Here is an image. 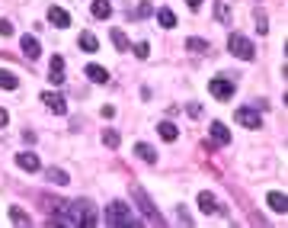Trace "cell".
<instances>
[{
    "label": "cell",
    "mask_w": 288,
    "mask_h": 228,
    "mask_svg": "<svg viewBox=\"0 0 288 228\" xmlns=\"http://www.w3.org/2000/svg\"><path fill=\"white\" fill-rule=\"evenodd\" d=\"M112 42H115V49H118V52H128V39H125V32H122V29H112Z\"/></svg>",
    "instance_id": "25"
},
{
    "label": "cell",
    "mask_w": 288,
    "mask_h": 228,
    "mask_svg": "<svg viewBox=\"0 0 288 228\" xmlns=\"http://www.w3.org/2000/svg\"><path fill=\"white\" fill-rule=\"evenodd\" d=\"M103 145H106V148H118V145H122L118 129H103Z\"/></svg>",
    "instance_id": "18"
},
{
    "label": "cell",
    "mask_w": 288,
    "mask_h": 228,
    "mask_svg": "<svg viewBox=\"0 0 288 228\" xmlns=\"http://www.w3.org/2000/svg\"><path fill=\"white\" fill-rule=\"evenodd\" d=\"M157 132H160V138H163V141H176V135H179V129H176L173 122H166V119L157 126Z\"/></svg>",
    "instance_id": "19"
},
{
    "label": "cell",
    "mask_w": 288,
    "mask_h": 228,
    "mask_svg": "<svg viewBox=\"0 0 288 228\" xmlns=\"http://www.w3.org/2000/svg\"><path fill=\"white\" fill-rule=\"evenodd\" d=\"M16 167H19V171H26V174H35L42 167V161H39V154H35V151H22V154H16Z\"/></svg>",
    "instance_id": "7"
},
{
    "label": "cell",
    "mask_w": 288,
    "mask_h": 228,
    "mask_svg": "<svg viewBox=\"0 0 288 228\" xmlns=\"http://www.w3.org/2000/svg\"><path fill=\"white\" fill-rule=\"evenodd\" d=\"M0 35H13V23L10 19H0Z\"/></svg>",
    "instance_id": "29"
},
{
    "label": "cell",
    "mask_w": 288,
    "mask_h": 228,
    "mask_svg": "<svg viewBox=\"0 0 288 228\" xmlns=\"http://www.w3.org/2000/svg\"><path fill=\"white\" fill-rule=\"evenodd\" d=\"M186 49H189V52H208V42H205V39H189Z\"/></svg>",
    "instance_id": "27"
},
{
    "label": "cell",
    "mask_w": 288,
    "mask_h": 228,
    "mask_svg": "<svg viewBox=\"0 0 288 228\" xmlns=\"http://www.w3.org/2000/svg\"><path fill=\"white\" fill-rule=\"evenodd\" d=\"M227 49H231V55H237L240 61H250V58H256V45L247 39V35L240 32H231L227 35Z\"/></svg>",
    "instance_id": "1"
},
{
    "label": "cell",
    "mask_w": 288,
    "mask_h": 228,
    "mask_svg": "<svg viewBox=\"0 0 288 228\" xmlns=\"http://www.w3.org/2000/svg\"><path fill=\"white\" fill-rule=\"evenodd\" d=\"M237 122L256 132V129H262V116L256 110H250V106H240V110H237Z\"/></svg>",
    "instance_id": "5"
},
{
    "label": "cell",
    "mask_w": 288,
    "mask_h": 228,
    "mask_svg": "<svg viewBox=\"0 0 288 228\" xmlns=\"http://www.w3.org/2000/svg\"><path fill=\"white\" fill-rule=\"evenodd\" d=\"M42 103H45L55 116H64V113H67V103H64L61 93H42Z\"/></svg>",
    "instance_id": "10"
},
{
    "label": "cell",
    "mask_w": 288,
    "mask_h": 228,
    "mask_svg": "<svg viewBox=\"0 0 288 228\" xmlns=\"http://www.w3.org/2000/svg\"><path fill=\"white\" fill-rule=\"evenodd\" d=\"M83 74H87L93 84H106V80H109V71L100 68V65H87V68H83Z\"/></svg>",
    "instance_id": "12"
},
{
    "label": "cell",
    "mask_w": 288,
    "mask_h": 228,
    "mask_svg": "<svg viewBox=\"0 0 288 228\" xmlns=\"http://www.w3.org/2000/svg\"><path fill=\"white\" fill-rule=\"evenodd\" d=\"M157 23H160L163 29H173V26H176V16H173V10H166V7H163V10H157Z\"/></svg>",
    "instance_id": "21"
},
{
    "label": "cell",
    "mask_w": 288,
    "mask_h": 228,
    "mask_svg": "<svg viewBox=\"0 0 288 228\" xmlns=\"http://www.w3.org/2000/svg\"><path fill=\"white\" fill-rule=\"evenodd\" d=\"M135 158H141V161L154 164V161H157V151H154L151 145H144V141H138V145H135Z\"/></svg>",
    "instance_id": "17"
},
{
    "label": "cell",
    "mask_w": 288,
    "mask_h": 228,
    "mask_svg": "<svg viewBox=\"0 0 288 228\" xmlns=\"http://www.w3.org/2000/svg\"><path fill=\"white\" fill-rule=\"evenodd\" d=\"M266 202H269V209H272V212H279V215H285V212H288V196H285V193H279V190H272V193L266 196Z\"/></svg>",
    "instance_id": "11"
},
{
    "label": "cell",
    "mask_w": 288,
    "mask_h": 228,
    "mask_svg": "<svg viewBox=\"0 0 288 228\" xmlns=\"http://www.w3.org/2000/svg\"><path fill=\"white\" fill-rule=\"evenodd\" d=\"M48 23H52V26L55 29H70V13H67V10L64 7H48Z\"/></svg>",
    "instance_id": "6"
},
{
    "label": "cell",
    "mask_w": 288,
    "mask_h": 228,
    "mask_svg": "<svg viewBox=\"0 0 288 228\" xmlns=\"http://www.w3.org/2000/svg\"><path fill=\"white\" fill-rule=\"evenodd\" d=\"M7 122H10V113H7V110H0V129H4Z\"/></svg>",
    "instance_id": "33"
},
{
    "label": "cell",
    "mask_w": 288,
    "mask_h": 228,
    "mask_svg": "<svg viewBox=\"0 0 288 228\" xmlns=\"http://www.w3.org/2000/svg\"><path fill=\"white\" fill-rule=\"evenodd\" d=\"M10 219H13L16 225H29V215H26V212H22L19 206H10Z\"/></svg>",
    "instance_id": "26"
},
{
    "label": "cell",
    "mask_w": 288,
    "mask_h": 228,
    "mask_svg": "<svg viewBox=\"0 0 288 228\" xmlns=\"http://www.w3.org/2000/svg\"><path fill=\"white\" fill-rule=\"evenodd\" d=\"M19 49H22V55H26L29 61H35V58L42 55V45H39L35 35H22V39H19Z\"/></svg>",
    "instance_id": "9"
},
{
    "label": "cell",
    "mask_w": 288,
    "mask_h": 228,
    "mask_svg": "<svg viewBox=\"0 0 288 228\" xmlns=\"http://www.w3.org/2000/svg\"><path fill=\"white\" fill-rule=\"evenodd\" d=\"M48 80H52L55 87H61V84H64V58H61V55H52V68H48Z\"/></svg>",
    "instance_id": "8"
},
{
    "label": "cell",
    "mask_w": 288,
    "mask_h": 228,
    "mask_svg": "<svg viewBox=\"0 0 288 228\" xmlns=\"http://www.w3.org/2000/svg\"><path fill=\"white\" fill-rule=\"evenodd\" d=\"M131 196H135V202H138V209H141L144 215H148V219H151L154 225H163V219H160V212L154 209V202L148 199V193H144L141 186H135V190H131Z\"/></svg>",
    "instance_id": "4"
},
{
    "label": "cell",
    "mask_w": 288,
    "mask_h": 228,
    "mask_svg": "<svg viewBox=\"0 0 288 228\" xmlns=\"http://www.w3.org/2000/svg\"><path fill=\"white\" fill-rule=\"evenodd\" d=\"M214 16H218L221 23H231V7H227L224 0H218V4H214Z\"/></svg>",
    "instance_id": "24"
},
{
    "label": "cell",
    "mask_w": 288,
    "mask_h": 228,
    "mask_svg": "<svg viewBox=\"0 0 288 228\" xmlns=\"http://www.w3.org/2000/svg\"><path fill=\"white\" fill-rule=\"evenodd\" d=\"M45 177H48V183H55V186H67V183H70V177L61 171V167H48Z\"/></svg>",
    "instance_id": "13"
},
{
    "label": "cell",
    "mask_w": 288,
    "mask_h": 228,
    "mask_svg": "<svg viewBox=\"0 0 288 228\" xmlns=\"http://www.w3.org/2000/svg\"><path fill=\"white\" fill-rule=\"evenodd\" d=\"M151 13H154V7H151V4H141L135 16H151Z\"/></svg>",
    "instance_id": "30"
},
{
    "label": "cell",
    "mask_w": 288,
    "mask_h": 228,
    "mask_svg": "<svg viewBox=\"0 0 288 228\" xmlns=\"http://www.w3.org/2000/svg\"><path fill=\"white\" fill-rule=\"evenodd\" d=\"M90 13H93L96 19H109V16H112V7H109V0H93Z\"/></svg>",
    "instance_id": "15"
},
{
    "label": "cell",
    "mask_w": 288,
    "mask_h": 228,
    "mask_svg": "<svg viewBox=\"0 0 288 228\" xmlns=\"http://www.w3.org/2000/svg\"><path fill=\"white\" fill-rule=\"evenodd\" d=\"M189 116L199 119V116H202V106H199V103H189Z\"/></svg>",
    "instance_id": "31"
},
{
    "label": "cell",
    "mask_w": 288,
    "mask_h": 228,
    "mask_svg": "<svg viewBox=\"0 0 288 228\" xmlns=\"http://www.w3.org/2000/svg\"><path fill=\"white\" fill-rule=\"evenodd\" d=\"M80 49L83 52H96V49H100V42H96V35H90V32H80Z\"/></svg>",
    "instance_id": "22"
},
{
    "label": "cell",
    "mask_w": 288,
    "mask_h": 228,
    "mask_svg": "<svg viewBox=\"0 0 288 228\" xmlns=\"http://www.w3.org/2000/svg\"><path fill=\"white\" fill-rule=\"evenodd\" d=\"M253 23H256V32H259V35L269 32V19H266V13H262V10H256V13H253Z\"/></svg>",
    "instance_id": "23"
},
{
    "label": "cell",
    "mask_w": 288,
    "mask_h": 228,
    "mask_svg": "<svg viewBox=\"0 0 288 228\" xmlns=\"http://www.w3.org/2000/svg\"><path fill=\"white\" fill-rule=\"evenodd\" d=\"M208 90H211V97L214 100H221V103H227L237 93V87H234V80H227V77H214V80H208Z\"/></svg>",
    "instance_id": "3"
},
{
    "label": "cell",
    "mask_w": 288,
    "mask_h": 228,
    "mask_svg": "<svg viewBox=\"0 0 288 228\" xmlns=\"http://www.w3.org/2000/svg\"><path fill=\"white\" fill-rule=\"evenodd\" d=\"M131 52H135L138 58H148L151 55V45L148 42H135V45H131Z\"/></svg>",
    "instance_id": "28"
},
{
    "label": "cell",
    "mask_w": 288,
    "mask_h": 228,
    "mask_svg": "<svg viewBox=\"0 0 288 228\" xmlns=\"http://www.w3.org/2000/svg\"><path fill=\"white\" fill-rule=\"evenodd\" d=\"M0 87H4V90H16L19 87V77L13 74V71H0Z\"/></svg>",
    "instance_id": "20"
},
{
    "label": "cell",
    "mask_w": 288,
    "mask_h": 228,
    "mask_svg": "<svg viewBox=\"0 0 288 228\" xmlns=\"http://www.w3.org/2000/svg\"><path fill=\"white\" fill-rule=\"evenodd\" d=\"M199 209L205 212V215H211V212H221V206H218V199H214L211 193H199Z\"/></svg>",
    "instance_id": "14"
},
{
    "label": "cell",
    "mask_w": 288,
    "mask_h": 228,
    "mask_svg": "<svg viewBox=\"0 0 288 228\" xmlns=\"http://www.w3.org/2000/svg\"><path fill=\"white\" fill-rule=\"evenodd\" d=\"M211 138L218 141V145H227V141H231V132H227L224 122H211Z\"/></svg>",
    "instance_id": "16"
},
{
    "label": "cell",
    "mask_w": 288,
    "mask_h": 228,
    "mask_svg": "<svg viewBox=\"0 0 288 228\" xmlns=\"http://www.w3.org/2000/svg\"><path fill=\"white\" fill-rule=\"evenodd\" d=\"M186 4H189V10H192V13H196V10H202V0H186Z\"/></svg>",
    "instance_id": "32"
},
{
    "label": "cell",
    "mask_w": 288,
    "mask_h": 228,
    "mask_svg": "<svg viewBox=\"0 0 288 228\" xmlns=\"http://www.w3.org/2000/svg\"><path fill=\"white\" fill-rule=\"evenodd\" d=\"M106 222L109 225H138L135 219H131V206H125V202H109V209H106Z\"/></svg>",
    "instance_id": "2"
}]
</instances>
